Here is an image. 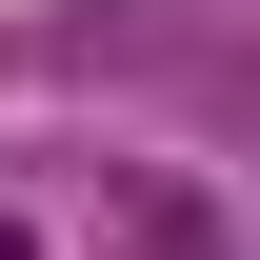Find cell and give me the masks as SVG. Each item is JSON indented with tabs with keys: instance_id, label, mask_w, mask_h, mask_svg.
<instances>
[{
	"instance_id": "6da1fadb",
	"label": "cell",
	"mask_w": 260,
	"mask_h": 260,
	"mask_svg": "<svg viewBox=\"0 0 260 260\" xmlns=\"http://www.w3.org/2000/svg\"><path fill=\"white\" fill-rule=\"evenodd\" d=\"M0 260H40V240H20V220H0Z\"/></svg>"
}]
</instances>
